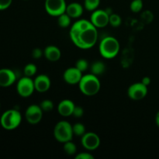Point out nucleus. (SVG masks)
Instances as JSON below:
<instances>
[{
    "mask_svg": "<svg viewBox=\"0 0 159 159\" xmlns=\"http://www.w3.org/2000/svg\"><path fill=\"white\" fill-rule=\"evenodd\" d=\"M72 43L80 49H90L98 40L97 28L90 20H79L74 23L69 31Z\"/></svg>",
    "mask_w": 159,
    "mask_h": 159,
    "instance_id": "f257e3e1",
    "label": "nucleus"
},
{
    "mask_svg": "<svg viewBox=\"0 0 159 159\" xmlns=\"http://www.w3.org/2000/svg\"><path fill=\"white\" fill-rule=\"evenodd\" d=\"M79 88L82 94L93 96L97 94L101 88V83L98 76L89 73L82 75L79 83Z\"/></svg>",
    "mask_w": 159,
    "mask_h": 159,
    "instance_id": "f03ea898",
    "label": "nucleus"
},
{
    "mask_svg": "<svg viewBox=\"0 0 159 159\" xmlns=\"http://www.w3.org/2000/svg\"><path fill=\"white\" fill-rule=\"evenodd\" d=\"M120 45L119 41L114 37L107 36L104 37L99 43V51L101 56L106 59L114 58L119 54Z\"/></svg>",
    "mask_w": 159,
    "mask_h": 159,
    "instance_id": "7ed1b4c3",
    "label": "nucleus"
},
{
    "mask_svg": "<svg viewBox=\"0 0 159 159\" xmlns=\"http://www.w3.org/2000/svg\"><path fill=\"white\" fill-rule=\"evenodd\" d=\"M22 122V115L17 110L10 109L2 113L0 117V124L6 130H13L20 125Z\"/></svg>",
    "mask_w": 159,
    "mask_h": 159,
    "instance_id": "20e7f679",
    "label": "nucleus"
},
{
    "mask_svg": "<svg viewBox=\"0 0 159 159\" xmlns=\"http://www.w3.org/2000/svg\"><path fill=\"white\" fill-rule=\"evenodd\" d=\"M54 138L59 143L67 142L72 140L74 134L72 130V125L66 120L58 121L55 124L53 131Z\"/></svg>",
    "mask_w": 159,
    "mask_h": 159,
    "instance_id": "39448f33",
    "label": "nucleus"
},
{
    "mask_svg": "<svg viewBox=\"0 0 159 159\" xmlns=\"http://www.w3.org/2000/svg\"><path fill=\"white\" fill-rule=\"evenodd\" d=\"M17 93L23 98L30 97L35 91L34 82L31 77L23 76L16 83Z\"/></svg>",
    "mask_w": 159,
    "mask_h": 159,
    "instance_id": "423d86ee",
    "label": "nucleus"
},
{
    "mask_svg": "<svg viewBox=\"0 0 159 159\" xmlns=\"http://www.w3.org/2000/svg\"><path fill=\"white\" fill-rule=\"evenodd\" d=\"M44 8L47 13L57 17L65 12L67 4L65 0H45Z\"/></svg>",
    "mask_w": 159,
    "mask_h": 159,
    "instance_id": "0eeeda50",
    "label": "nucleus"
},
{
    "mask_svg": "<svg viewBox=\"0 0 159 159\" xmlns=\"http://www.w3.org/2000/svg\"><path fill=\"white\" fill-rule=\"evenodd\" d=\"M43 111L40 108V105L32 104L26 108L25 111V118L28 124L35 125L39 124L43 118Z\"/></svg>",
    "mask_w": 159,
    "mask_h": 159,
    "instance_id": "6e6552de",
    "label": "nucleus"
},
{
    "mask_svg": "<svg viewBox=\"0 0 159 159\" xmlns=\"http://www.w3.org/2000/svg\"><path fill=\"white\" fill-rule=\"evenodd\" d=\"M148 93V86L141 82L132 84L127 89V96L133 100H141L146 97Z\"/></svg>",
    "mask_w": 159,
    "mask_h": 159,
    "instance_id": "1a4fd4ad",
    "label": "nucleus"
},
{
    "mask_svg": "<svg viewBox=\"0 0 159 159\" xmlns=\"http://www.w3.org/2000/svg\"><path fill=\"white\" fill-rule=\"evenodd\" d=\"M100 138L94 132H86L81 137V143L85 149L88 151H95L100 145Z\"/></svg>",
    "mask_w": 159,
    "mask_h": 159,
    "instance_id": "9d476101",
    "label": "nucleus"
},
{
    "mask_svg": "<svg viewBox=\"0 0 159 159\" xmlns=\"http://www.w3.org/2000/svg\"><path fill=\"white\" fill-rule=\"evenodd\" d=\"M110 13L104 9H96L90 16V21L96 28H103L109 24Z\"/></svg>",
    "mask_w": 159,
    "mask_h": 159,
    "instance_id": "9b49d317",
    "label": "nucleus"
},
{
    "mask_svg": "<svg viewBox=\"0 0 159 159\" xmlns=\"http://www.w3.org/2000/svg\"><path fill=\"white\" fill-rule=\"evenodd\" d=\"M82 72L76 67L67 68L63 74V79L68 85H79L82 77Z\"/></svg>",
    "mask_w": 159,
    "mask_h": 159,
    "instance_id": "f8f14e48",
    "label": "nucleus"
},
{
    "mask_svg": "<svg viewBox=\"0 0 159 159\" xmlns=\"http://www.w3.org/2000/svg\"><path fill=\"white\" fill-rule=\"evenodd\" d=\"M16 81V75L9 68L0 69V87L7 88L13 85Z\"/></svg>",
    "mask_w": 159,
    "mask_h": 159,
    "instance_id": "ddd939ff",
    "label": "nucleus"
},
{
    "mask_svg": "<svg viewBox=\"0 0 159 159\" xmlns=\"http://www.w3.org/2000/svg\"><path fill=\"white\" fill-rule=\"evenodd\" d=\"M35 90L40 93H43L50 89L51 85V81L49 76L47 75L41 74L37 75L34 79Z\"/></svg>",
    "mask_w": 159,
    "mask_h": 159,
    "instance_id": "4468645a",
    "label": "nucleus"
},
{
    "mask_svg": "<svg viewBox=\"0 0 159 159\" xmlns=\"http://www.w3.org/2000/svg\"><path fill=\"white\" fill-rule=\"evenodd\" d=\"M75 104L71 99H63L57 105V112L64 117L72 116Z\"/></svg>",
    "mask_w": 159,
    "mask_h": 159,
    "instance_id": "2eb2a0df",
    "label": "nucleus"
},
{
    "mask_svg": "<svg viewBox=\"0 0 159 159\" xmlns=\"http://www.w3.org/2000/svg\"><path fill=\"white\" fill-rule=\"evenodd\" d=\"M43 55L45 58L51 62L57 61L61 57V51L54 45H49L47 46L43 50Z\"/></svg>",
    "mask_w": 159,
    "mask_h": 159,
    "instance_id": "dca6fc26",
    "label": "nucleus"
},
{
    "mask_svg": "<svg viewBox=\"0 0 159 159\" xmlns=\"http://www.w3.org/2000/svg\"><path fill=\"white\" fill-rule=\"evenodd\" d=\"M84 8L80 3L79 2H71L67 5L66 12L71 19H78L83 14Z\"/></svg>",
    "mask_w": 159,
    "mask_h": 159,
    "instance_id": "f3484780",
    "label": "nucleus"
},
{
    "mask_svg": "<svg viewBox=\"0 0 159 159\" xmlns=\"http://www.w3.org/2000/svg\"><path fill=\"white\" fill-rule=\"evenodd\" d=\"M106 71V65L102 61H96L90 65V71L96 76L101 75Z\"/></svg>",
    "mask_w": 159,
    "mask_h": 159,
    "instance_id": "a211bd4d",
    "label": "nucleus"
},
{
    "mask_svg": "<svg viewBox=\"0 0 159 159\" xmlns=\"http://www.w3.org/2000/svg\"><path fill=\"white\" fill-rule=\"evenodd\" d=\"M71 18L66 13L64 12L61 15L57 16V24L61 28H67L71 25Z\"/></svg>",
    "mask_w": 159,
    "mask_h": 159,
    "instance_id": "6ab92c4d",
    "label": "nucleus"
},
{
    "mask_svg": "<svg viewBox=\"0 0 159 159\" xmlns=\"http://www.w3.org/2000/svg\"><path fill=\"white\" fill-rule=\"evenodd\" d=\"M63 149L64 152L68 155H70V156H72V155L77 154V147H76L75 144L71 141L64 143Z\"/></svg>",
    "mask_w": 159,
    "mask_h": 159,
    "instance_id": "aec40b11",
    "label": "nucleus"
},
{
    "mask_svg": "<svg viewBox=\"0 0 159 159\" xmlns=\"http://www.w3.org/2000/svg\"><path fill=\"white\" fill-rule=\"evenodd\" d=\"M100 0H84V7L89 12H93L98 9Z\"/></svg>",
    "mask_w": 159,
    "mask_h": 159,
    "instance_id": "412c9836",
    "label": "nucleus"
},
{
    "mask_svg": "<svg viewBox=\"0 0 159 159\" xmlns=\"http://www.w3.org/2000/svg\"><path fill=\"white\" fill-rule=\"evenodd\" d=\"M72 130L75 136L77 137H82L86 133L85 125L82 123H76L72 125Z\"/></svg>",
    "mask_w": 159,
    "mask_h": 159,
    "instance_id": "4be33fe9",
    "label": "nucleus"
},
{
    "mask_svg": "<svg viewBox=\"0 0 159 159\" xmlns=\"http://www.w3.org/2000/svg\"><path fill=\"white\" fill-rule=\"evenodd\" d=\"M37 68L35 64L34 63L27 64V65H25L24 68H23L24 75L27 76V77H32V76H34L37 73Z\"/></svg>",
    "mask_w": 159,
    "mask_h": 159,
    "instance_id": "5701e85b",
    "label": "nucleus"
},
{
    "mask_svg": "<svg viewBox=\"0 0 159 159\" xmlns=\"http://www.w3.org/2000/svg\"><path fill=\"white\" fill-rule=\"evenodd\" d=\"M122 23V19L120 16L116 13H111L109 19V24L111 25L113 27H118Z\"/></svg>",
    "mask_w": 159,
    "mask_h": 159,
    "instance_id": "b1692460",
    "label": "nucleus"
},
{
    "mask_svg": "<svg viewBox=\"0 0 159 159\" xmlns=\"http://www.w3.org/2000/svg\"><path fill=\"white\" fill-rule=\"evenodd\" d=\"M144 6L142 0H132L131 3L130 5V9L134 13L141 12Z\"/></svg>",
    "mask_w": 159,
    "mask_h": 159,
    "instance_id": "393cba45",
    "label": "nucleus"
},
{
    "mask_svg": "<svg viewBox=\"0 0 159 159\" xmlns=\"http://www.w3.org/2000/svg\"><path fill=\"white\" fill-rule=\"evenodd\" d=\"M40 107L43 112H51L54 110V102L51 99H43L40 103Z\"/></svg>",
    "mask_w": 159,
    "mask_h": 159,
    "instance_id": "a878e982",
    "label": "nucleus"
},
{
    "mask_svg": "<svg viewBox=\"0 0 159 159\" xmlns=\"http://www.w3.org/2000/svg\"><path fill=\"white\" fill-rule=\"evenodd\" d=\"M75 67H76L79 71H81L83 73L84 71H85L88 69L89 67V62L87 61L86 59L80 58L76 61L75 66Z\"/></svg>",
    "mask_w": 159,
    "mask_h": 159,
    "instance_id": "bb28decb",
    "label": "nucleus"
},
{
    "mask_svg": "<svg viewBox=\"0 0 159 159\" xmlns=\"http://www.w3.org/2000/svg\"><path fill=\"white\" fill-rule=\"evenodd\" d=\"M84 115V110L82 107L75 106L74 110H73L72 116L75 118H81Z\"/></svg>",
    "mask_w": 159,
    "mask_h": 159,
    "instance_id": "cd10ccee",
    "label": "nucleus"
},
{
    "mask_svg": "<svg viewBox=\"0 0 159 159\" xmlns=\"http://www.w3.org/2000/svg\"><path fill=\"white\" fill-rule=\"evenodd\" d=\"M75 159H94V156L89 152H81L75 156Z\"/></svg>",
    "mask_w": 159,
    "mask_h": 159,
    "instance_id": "c85d7f7f",
    "label": "nucleus"
},
{
    "mask_svg": "<svg viewBox=\"0 0 159 159\" xmlns=\"http://www.w3.org/2000/svg\"><path fill=\"white\" fill-rule=\"evenodd\" d=\"M43 55V51L40 48H34L32 51V57L34 59H40Z\"/></svg>",
    "mask_w": 159,
    "mask_h": 159,
    "instance_id": "c756f323",
    "label": "nucleus"
},
{
    "mask_svg": "<svg viewBox=\"0 0 159 159\" xmlns=\"http://www.w3.org/2000/svg\"><path fill=\"white\" fill-rule=\"evenodd\" d=\"M12 0H0V11L6 10L11 6Z\"/></svg>",
    "mask_w": 159,
    "mask_h": 159,
    "instance_id": "7c9ffc66",
    "label": "nucleus"
},
{
    "mask_svg": "<svg viewBox=\"0 0 159 159\" xmlns=\"http://www.w3.org/2000/svg\"><path fill=\"white\" fill-rule=\"evenodd\" d=\"M141 82H142L144 85L148 86V85L151 84V82H152V80H151L150 77H148V76H145V77H144L142 79V80H141Z\"/></svg>",
    "mask_w": 159,
    "mask_h": 159,
    "instance_id": "2f4dec72",
    "label": "nucleus"
},
{
    "mask_svg": "<svg viewBox=\"0 0 159 159\" xmlns=\"http://www.w3.org/2000/svg\"><path fill=\"white\" fill-rule=\"evenodd\" d=\"M155 124L159 127V110L158 113H156V116H155Z\"/></svg>",
    "mask_w": 159,
    "mask_h": 159,
    "instance_id": "473e14b6",
    "label": "nucleus"
},
{
    "mask_svg": "<svg viewBox=\"0 0 159 159\" xmlns=\"http://www.w3.org/2000/svg\"><path fill=\"white\" fill-rule=\"evenodd\" d=\"M0 108H1V103H0Z\"/></svg>",
    "mask_w": 159,
    "mask_h": 159,
    "instance_id": "72a5a7b5",
    "label": "nucleus"
},
{
    "mask_svg": "<svg viewBox=\"0 0 159 159\" xmlns=\"http://www.w3.org/2000/svg\"><path fill=\"white\" fill-rule=\"evenodd\" d=\"M25 1H26V0H25Z\"/></svg>",
    "mask_w": 159,
    "mask_h": 159,
    "instance_id": "f704fd0d",
    "label": "nucleus"
}]
</instances>
